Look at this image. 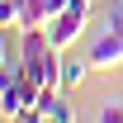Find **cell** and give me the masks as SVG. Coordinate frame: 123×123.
<instances>
[{
  "instance_id": "cell-1",
  "label": "cell",
  "mask_w": 123,
  "mask_h": 123,
  "mask_svg": "<svg viewBox=\"0 0 123 123\" xmlns=\"http://www.w3.org/2000/svg\"><path fill=\"white\" fill-rule=\"evenodd\" d=\"M62 47L47 43L43 29H24V43H19V71L24 76H33L43 90H57L62 85Z\"/></svg>"
},
{
  "instance_id": "cell-2",
  "label": "cell",
  "mask_w": 123,
  "mask_h": 123,
  "mask_svg": "<svg viewBox=\"0 0 123 123\" xmlns=\"http://www.w3.org/2000/svg\"><path fill=\"white\" fill-rule=\"evenodd\" d=\"M90 66H95V71L123 66V10H118V5L109 10V19L99 24V33H95V43H90Z\"/></svg>"
},
{
  "instance_id": "cell-3",
  "label": "cell",
  "mask_w": 123,
  "mask_h": 123,
  "mask_svg": "<svg viewBox=\"0 0 123 123\" xmlns=\"http://www.w3.org/2000/svg\"><path fill=\"white\" fill-rule=\"evenodd\" d=\"M38 99H43V85H38L33 76L19 71L14 85H5V90H0V118L19 123V114H24V109H38Z\"/></svg>"
},
{
  "instance_id": "cell-4",
  "label": "cell",
  "mask_w": 123,
  "mask_h": 123,
  "mask_svg": "<svg viewBox=\"0 0 123 123\" xmlns=\"http://www.w3.org/2000/svg\"><path fill=\"white\" fill-rule=\"evenodd\" d=\"M85 19H90V14H80V10H62V14H52V19L43 24V33H47V43H52V47L66 52V47L85 33Z\"/></svg>"
},
{
  "instance_id": "cell-5",
  "label": "cell",
  "mask_w": 123,
  "mask_h": 123,
  "mask_svg": "<svg viewBox=\"0 0 123 123\" xmlns=\"http://www.w3.org/2000/svg\"><path fill=\"white\" fill-rule=\"evenodd\" d=\"M38 109H43L52 123H76V109H71V99H66V90H43V99H38Z\"/></svg>"
},
{
  "instance_id": "cell-6",
  "label": "cell",
  "mask_w": 123,
  "mask_h": 123,
  "mask_svg": "<svg viewBox=\"0 0 123 123\" xmlns=\"http://www.w3.org/2000/svg\"><path fill=\"white\" fill-rule=\"evenodd\" d=\"M52 19V0H24V14H19V33L24 29H43Z\"/></svg>"
},
{
  "instance_id": "cell-7",
  "label": "cell",
  "mask_w": 123,
  "mask_h": 123,
  "mask_svg": "<svg viewBox=\"0 0 123 123\" xmlns=\"http://www.w3.org/2000/svg\"><path fill=\"white\" fill-rule=\"evenodd\" d=\"M90 71H95V66H90V57H85V62H76V57H62V90H76V85L90 76Z\"/></svg>"
},
{
  "instance_id": "cell-8",
  "label": "cell",
  "mask_w": 123,
  "mask_h": 123,
  "mask_svg": "<svg viewBox=\"0 0 123 123\" xmlns=\"http://www.w3.org/2000/svg\"><path fill=\"white\" fill-rule=\"evenodd\" d=\"M19 14H24V0H0V33L19 29Z\"/></svg>"
},
{
  "instance_id": "cell-9",
  "label": "cell",
  "mask_w": 123,
  "mask_h": 123,
  "mask_svg": "<svg viewBox=\"0 0 123 123\" xmlns=\"http://www.w3.org/2000/svg\"><path fill=\"white\" fill-rule=\"evenodd\" d=\"M99 123H123V99H104L99 104Z\"/></svg>"
},
{
  "instance_id": "cell-10",
  "label": "cell",
  "mask_w": 123,
  "mask_h": 123,
  "mask_svg": "<svg viewBox=\"0 0 123 123\" xmlns=\"http://www.w3.org/2000/svg\"><path fill=\"white\" fill-rule=\"evenodd\" d=\"M14 80H19V57L0 66V90H5V85H14Z\"/></svg>"
},
{
  "instance_id": "cell-11",
  "label": "cell",
  "mask_w": 123,
  "mask_h": 123,
  "mask_svg": "<svg viewBox=\"0 0 123 123\" xmlns=\"http://www.w3.org/2000/svg\"><path fill=\"white\" fill-rule=\"evenodd\" d=\"M5 62H14V52H10V43H5V33H0V66Z\"/></svg>"
},
{
  "instance_id": "cell-12",
  "label": "cell",
  "mask_w": 123,
  "mask_h": 123,
  "mask_svg": "<svg viewBox=\"0 0 123 123\" xmlns=\"http://www.w3.org/2000/svg\"><path fill=\"white\" fill-rule=\"evenodd\" d=\"M114 5H118V10H123V0H114Z\"/></svg>"
}]
</instances>
